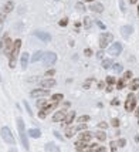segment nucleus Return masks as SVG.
I'll list each match as a JSON object with an SVG mask.
<instances>
[{"mask_svg":"<svg viewBox=\"0 0 139 152\" xmlns=\"http://www.w3.org/2000/svg\"><path fill=\"white\" fill-rule=\"evenodd\" d=\"M11 47H13V43H11L9 34H4V36H3V39H1V41H0V54L10 55Z\"/></svg>","mask_w":139,"mask_h":152,"instance_id":"nucleus-1","label":"nucleus"},{"mask_svg":"<svg viewBox=\"0 0 139 152\" xmlns=\"http://www.w3.org/2000/svg\"><path fill=\"white\" fill-rule=\"evenodd\" d=\"M20 47H22V40H16L13 43V47H11V51H10V63H9V65H10L11 68L16 65V58L19 55Z\"/></svg>","mask_w":139,"mask_h":152,"instance_id":"nucleus-2","label":"nucleus"},{"mask_svg":"<svg viewBox=\"0 0 139 152\" xmlns=\"http://www.w3.org/2000/svg\"><path fill=\"white\" fill-rule=\"evenodd\" d=\"M17 128H19V134H20V139L24 146V149H29V141H27V135H26V128H24V121L22 118H17Z\"/></svg>","mask_w":139,"mask_h":152,"instance_id":"nucleus-3","label":"nucleus"},{"mask_svg":"<svg viewBox=\"0 0 139 152\" xmlns=\"http://www.w3.org/2000/svg\"><path fill=\"white\" fill-rule=\"evenodd\" d=\"M135 107H136V97L133 94H128L126 101H125V109L128 112H132L135 109Z\"/></svg>","mask_w":139,"mask_h":152,"instance_id":"nucleus-4","label":"nucleus"},{"mask_svg":"<svg viewBox=\"0 0 139 152\" xmlns=\"http://www.w3.org/2000/svg\"><path fill=\"white\" fill-rule=\"evenodd\" d=\"M1 138L7 142V144H13V145L16 144V141H14V137H13L11 131L9 130V127H3V128H1Z\"/></svg>","mask_w":139,"mask_h":152,"instance_id":"nucleus-5","label":"nucleus"},{"mask_svg":"<svg viewBox=\"0 0 139 152\" xmlns=\"http://www.w3.org/2000/svg\"><path fill=\"white\" fill-rule=\"evenodd\" d=\"M55 61H57V54L55 53L47 51V53L43 54V63L45 65H53V64H55Z\"/></svg>","mask_w":139,"mask_h":152,"instance_id":"nucleus-6","label":"nucleus"},{"mask_svg":"<svg viewBox=\"0 0 139 152\" xmlns=\"http://www.w3.org/2000/svg\"><path fill=\"white\" fill-rule=\"evenodd\" d=\"M112 39H114V36H112L111 33H104V34H101V37H99V47H101V48H105L108 44L112 41Z\"/></svg>","mask_w":139,"mask_h":152,"instance_id":"nucleus-7","label":"nucleus"},{"mask_svg":"<svg viewBox=\"0 0 139 152\" xmlns=\"http://www.w3.org/2000/svg\"><path fill=\"white\" fill-rule=\"evenodd\" d=\"M47 95H50V92H48V90H45V88H36V90H33L31 91V97L33 98H43V97H47Z\"/></svg>","mask_w":139,"mask_h":152,"instance_id":"nucleus-8","label":"nucleus"},{"mask_svg":"<svg viewBox=\"0 0 139 152\" xmlns=\"http://www.w3.org/2000/svg\"><path fill=\"white\" fill-rule=\"evenodd\" d=\"M121 51H122V44L121 43H114L108 50V53L111 55H119Z\"/></svg>","mask_w":139,"mask_h":152,"instance_id":"nucleus-9","label":"nucleus"},{"mask_svg":"<svg viewBox=\"0 0 139 152\" xmlns=\"http://www.w3.org/2000/svg\"><path fill=\"white\" fill-rule=\"evenodd\" d=\"M34 34H36V37H37V39H40V40H41V41H44V43H48V41H51V36H50L48 33L37 30Z\"/></svg>","mask_w":139,"mask_h":152,"instance_id":"nucleus-10","label":"nucleus"},{"mask_svg":"<svg viewBox=\"0 0 139 152\" xmlns=\"http://www.w3.org/2000/svg\"><path fill=\"white\" fill-rule=\"evenodd\" d=\"M55 80H53V78H47V80H43L41 81V87L45 88V90H50V88L55 87Z\"/></svg>","mask_w":139,"mask_h":152,"instance_id":"nucleus-11","label":"nucleus"},{"mask_svg":"<svg viewBox=\"0 0 139 152\" xmlns=\"http://www.w3.org/2000/svg\"><path fill=\"white\" fill-rule=\"evenodd\" d=\"M91 139H92V134H91L89 131H85V132H81V134H80V141L88 144Z\"/></svg>","mask_w":139,"mask_h":152,"instance_id":"nucleus-12","label":"nucleus"},{"mask_svg":"<svg viewBox=\"0 0 139 152\" xmlns=\"http://www.w3.org/2000/svg\"><path fill=\"white\" fill-rule=\"evenodd\" d=\"M65 115H67V112L65 111H58V112H55L53 117V121L54 122H60V121H64Z\"/></svg>","mask_w":139,"mask_h":152,"instance_id":"nucleus-13","label":"nucleus"},{"mask_svg":"<svg viewBox=\"0 0 139 152\" xmlns=\"http://www.w3.org/2000/svg\"><path fill=\"white\" fill-rule=\"evenodd\" d=\"M74 120H75V112H74V111H70V114H67V115H65L64 124H63V125H64V127H67L68 124H71Z\"/></svg>","mask_w":139,"mask_h":152,"instance_id":"nucleus-14","label":"nucleus"},{"mask_svg":"<svg viewBox=\"0 0 139 152\" xmlns=\"http://www.w3.org/2000/svg\"><path fill=\"white\" fill-rule=\"evenodd\" d=\"M45 152H60V149H58V146L54 142H48L45 145Z\"/></svg>","mask_w":139,"mask_h":152,"instance_id":"nucleus-15","label":"nucleus"},{"mask_svg":"<svg viewBox=\"0 0 139 152\" xmlns=\"http://www.w3.org/2000/svg\"><path fill=\"white\" fill-rule=\"evenodd\" d=\"M132 32H133V29H132L131 26H124V27L121 29V34H122L124 37H128V36H131Z\"/></svg>","mask_w":139,"mask_h":152,"instance_id":"nucleus-16","label":"nucleus"},{"mask_svg":"<svg viewBox=\"0 0 139 152\" xmlns=\"http://www.w3.org/2000/svg\"><path fill=\"white\" fill-rule=\"evenodd\" d=\"M89 9L92 11H95V13H102V11H104V6H102L101 3H95V4H91Z\"/></svg>","mask_w":139,"mask_h":152,"instance_id":"nucleus-17","label":"nucleus"},{"mask_svg":"<svg viewBox=\"0 0 139 152\" xmlns=\"http://www.w3.org/2000/svg\"><path fill=\"white\" fill-rule=\"evenodd\" d=\"M20 63H22V68H23V70H26V68H27V65H29V54H27V53H24V54L22 55Z\"/></svg>","mask_w":139,"mask_h":152,"instance_id":"nucleus-18","label":"nucleus"},{"mask_svg":"<svg viewBox=\"0 0 139 152\" xmlns=\"http://www.w3.org/2000/svg\"><path fill=\"white\" fill-rule=\"evenodd\" d=\"M43 54H44V53L41 51V50L36 51V53L33 54V57H31V61H33V63H36V61H40V60L43 58Z\"/></svg>","mask_w":139,"mask_h":152,"instance_id":"nucleus-19","label":"nucleus"},{"mask_svg":"<svg viewBox=\"0 0 139 152\" xmlns=\"http://www.w3.org/2000/svg\"><path fill=\"white\" fill-rule=\"evenodd\" d=\"M13 7H14V3L13 1H7L4 6H3V13L6 14V13H10L13 10Z\"/></svg>","mask_w":139,"mask_h":152,"instance_id":"nucleus-20","label":"nucleus"},{"mask_svg":"<svg viewBox=\"0 0 139 152\" xmlns=\"http://www.w3.org/2000/svg\"><path fill=\"white\" fill-rule=\"evenodd\" d=\"M29 135L31 137V138H40L41 137V132L38 128H33V130L29 131Z\"/></svg>","mask_w":139,"mask_h":152,"instance_id":"nucleus-21","label":"nucleus"},{"mask_svg":"<svg viewBox=\"0 0 139 152\" xmlns=\"http://www.w3.org/2000/svg\"><path fill=\"white\" fill-rule=\"evenodd\" d=\"M95 137L98 141H105V139H107V134H105L104 131H98L95 134Z\"/></svg>","mask_w":139,"mask_h":152,"instance_id":"nucleus-22","label":"nucleus"},{"mask_svg":"<svg viewBox=\"0 0 139 152\" xmlns=\"http://www.w3.org/2000/svg\"><path fill=\"white\" fill-rule=\"evenodd\" d=\"M129 88H131L132 91L138 90V88H139V78H135V80H132V83L129 84Z\"/></svg>","mask_w":139,"mask_h":152,"instance_id":"nucleus-23","label":"nucleus"},{"mask_svg":"<svg viewBox=\"0 0 139 152\" xmlns=\"http://www.w3.org/2000/svg\"><path fill=\"white\" fill-rule=\"evenodd\" d=\"M75 148H77L78 151H82V149H87V142H82V141L75 142Z\"/></svg>","mask_w":139,"mask_h":152,"instance_id":"nucleus-24","label":"nucleus"},{"mask_svg":"<svg viewBox=\"0 0 139 152\" xmlns=\"http://www.w3.org/2000/svg\"><path fill=\"white\" fill-rule=\"evenodd\" d=\"M77 127H74V128H70V130H67V132H65V137L67 138H71V137H74V134L77 132Z\"/></svg>","mask_w":139,"mask_h":152,"instance_id":"nucleus-25","label":"nucleus"},{"mask_svg":"<svg viewBox=\"0 0 139 152\" xmlns=\"http://www.w3.org/2000/svg\"><path fill=\"white\" fill-rule=\"evenodd\" d=\"M61 99H63V94H55V95L51 97V102H58Z\"/></svg>","mask_w":139,"mask_h":152,"instance_id":"nucleus-26","label":"nucleus"},{"mask_svg":"<svg viewBox=\"0 0 139 152\" xmlns=\"http://www.w3.org/2000/svg\"><path fill=\"white\" fill-rule=\"evenodd\" d=\"M102 67H104V68H109V67H112V60H109V58L104 60V61H102Z\"/></svg>","mask_w":139,"mask_h":152,"instance_id":"nucleus-27","label":"nucleus"},{"mask_svg":"<svg viewBox=\"0 0 139 152\" xmlns=\"http://www.w3.org/2000/svg\"><path fill=\"white\" fill-rule=\"evenodd\" d=\"M124 87H125V80H124V78H121V80L117 83V88H118V90H122Z\"/></svg>","mask_w":139,"mask_h":152,"instance_id":"nucleus-28","label":"nucleus"},{"mask_svg":"<svg viewBox=\"0 0 139 152\" xmlns=\"http://www.w3.org/2000/svg\"><path fill=\"white\" fill-rule=\"evenodd\" d=\"M84 26H85L87 30L91 29V19H89V17H85V19H84Z\"/></svg>","mask_w":139,"mask_h":152,"instance_id":"nucleus-29","label":"nucleus"},{"mask_svg":"<svg viewBox=\"0 0 139 152\" xmlns=\"http://www.w3.org/2000/svg\"><path fill=\"white\" fill-rule=\"evenodd\" d=\"M112 68H114L115 73H121L122 71V65L121 64H112Z\"/></svg>","mask_w":139,"mask_h":152,"instance_id":"nucleus-30","label":"nucleus"},{"mask_svg":"<svg viewBox=\"0 0 139 152\" xmlns=\"http://www.w3.org/2000/svg\"><path fill=\"white\" fill-rule=\"evenodd\" d=\"M87 121H89V117H88V115H82V117L78 118V122H80V124H84Z\"/></svg>","mask_w":139,"mask_h":152,"instance_id":"nucleus-31","label":"nucleus"},{"mask_svg":"<svg viewBox=\"0 0 139 152\" xmlns=\"http://www.w3.org/2000/svg\"><path fill=\"white\" fill-rule=\"evenodd\" d=\"M107 83L108 84H109V85H114V84H115V83H117V81H115V77H107Z\"/></svg>","mask_w":139,"mask_h":152,"instance_id":"nucleus-32","label":"nucleus"},{"mask_svg":"<svg viewBox=\"0 0 139 152\" xmlns=\"http://www.w3.org/2000/svg\"><path fill=\"white\" fill-rule=\"evenodd\" d=\"M24 107H26V109H27V112H29V114L33 117V111H31V108H30V105H29V102H27V101H24Z\"/></svg>","mask_w":139,"mask_h":152,"instance_id":"nucleus-33","label":"nucleus"},{"mask_svg":"<svg viewBox=\"0 0 139 152\" xmlns=\"http://www.w3.org/2000/svg\"><path fill=\"white\" fill-rule=\"evenodd\" d=\"M131 77H132V71H126V73L124 74V80L126 81V80H129Z\"/></svg>","mask_w":139,"mask_h":152,"instance_id":"nucleus-34","label":"nucleus"},{"mask_svg":"<svg viewBox=\"0 0 139 152\" xmlns=\"http://www.w3.org/2000/svg\"><path fill=\"white\" fill-rule=\"evenodd\" d=\"M84 54H85L87 57H91V55H92V51H91V48H85V50H84Z\"/></svg>","mask_w":139,"mask_h":152,"instance_id":"nucleus-35","label":"nucleus"},{"mask_svg":"<svg viewBox=\"0 0 139 152\" xmlns=\"http://www.w3.org/2000/svg\"><path fill=\"white\" fill-rule=\"evenodd\" d=\"M67 24H68V19H63V20L60 22V26H61V27H65Z\"/></svg>","mask_w":139,"mask_h":152,"instance_id":"nucleus-36","label":"nucleus"},{"mask_svg":"<svg viewBox=\"0 0 139 152\" xmlns=\"http://www.w3.org/2000/svg\"><path fill=\"white\" fill-rule=\"evenodd\" d=\"M98 127H99L101 130H105L108 125H107V122H99V124H98Z\"/></svg>","mask_w":139,"mask_h":152,"instance_id":"nucleus-37","label":"nucleus"},{"mask_svg":"<svg viewBox=\"0 0 139 152\" xmlns=\"http://www.w3.org/2000/svg\"><path fill=\"white\" fill-rule=\"evenodd\" d=\"M55 74V70H48L47 73H45V76L47 77H51V76H54Z\"/></svg>","mask_w":139,"mask_h":152,"instance_id":"nucleus-38","label":"nucleus"},{"mask_svg":"<svg viewBox=\"0 0 139 152\" xmlns=\"http://www.w3.org/2000/svg\"><path fill=\"white\" fill-rule=\"evenodd\" d=\"M96 24H98V27H99V29H102V30H105V29H107V27H105V24H104V23H101L99 20L96 22Z\"/></svg>","mask_w":139,"mask_h":152,"instance_id":"nucleus-39","label":"nucleus"},{"mask_svg":"<svg viewBox=\"0 0 139 152\" xmlns=\"http://www.w3.org/2000/svg\"><path fill=\"white\" fill-rule=\"evenodd\" d=\"M111 152H117V145H115V142H111Z\"/></svg>","mask_w":139,"mask_h":152,"instance_id":"nucleus-40","label":"nucleus"},{"mask_svg":"<svg viewBox=\"0 0 139 152\" xmlns=\"http://www.w3.org/2000/svg\"><path fill=\"white\" fill-rule=\"evenodd\" d=\"M77 130H78V131H81V130H87V125H85V124H80V125L77 127Z\"/></svg>","mask_w":139,"mask_h":152,"instance_id":"nucleus-41","label":"nucleus"},{"mask_svg":"<svg viewBox=\"0 0 139 152\" xmlns=\"http://www.w3.org/2000/svg\"><path fill=\"white\" fill-rule=\"evenodd\" d=\"M77 9H78V10H81V11L85 10V7H84V6H82L81 3H77Z\"/></svg>","mask_w":139,"mask_h":152,"instance_id":"nucleus-42","label":"nucleus"},{"mask_svg":"<svg viewBox=\"0 0 139 152\" xmlns=\"http://www.w3.org/2000/svg\"><path fill=\"white\" fill-rule=\"evenodd\" d=\"M95 152H105V148H104V146H96Z\"/></svg>","mask_w":139,"mask_h":152,"instance_id":"nucleus-43","label":"nucleus"},{"mask_svg":"<svg viewBox=\"0 0 139 152\" xmlns=\"http://www.w3.org/2000/svg\"><path fill=\"white\" fill-rule=\"evenodd\" d=\"M89 85H91V80H87L84 83V88H89Z\"/></svg>","mask_w":139,"mask_h":152,"instance_id":"nucleus-44","label":"nucleus"},{"mask_svg":"<svg viewBox=\"0 0 139 152\" xmlns=\"http://www.w3.org/2000/svg\"><path fill=\"white\" fill-rule=\"evenodd\" d=\"M125 144H126L125 139H119V142H118V145H119V146H125Z\"/></svg>","mask_w":139,"mask_h":152,"instance_id":"nucleus-45","label":"nucleus"},{"mask_svg":"<svg viewBox=\"0 0 139 152\" xmlns=\"http://www.w3.org/2000/svg\"><path fill=\"white\" fill-rule=\"evenodd\" d=\"M4 19H6V16H4V13H0V24L4 22Z\"/></svg>","mask_w":139,"mask_h":152,"instance_id":"nucleus-46","label":"nucleus"},{"mask_svg":"<svg viewBox=\"0 0 139 152\" xmlns=\"http://www.w3.org/2000/svg\"><path fill=\"white\" fill-rule=\"evenodd\" d=\"M112 125H114V127H118V125H119V121H118L117 118H114V120H112Z\"/></svg>","mask_w":139,"mask_h":152,"instance_id":"nucleus-47","label":"nucleus"},{"mask_svg":"<svg viewBox=\"0 0 139 152\" xmlns=\"http://www.w3.org/2000/svg\"><path fill=\"white\" fill-rule=\"evenodd\" d=\"M54 137H57L58 139H61V141H63V137H61V135H60V134H58L57 131H54Z\"/></svg>","mask_w":139,"mask_h":152,"instance_id":"nucleus-48","label":"nucleus"},{"mask_svg":"<svg viewBox=\"0 0 139 152\" xmlns=\"http://www.w3.org/2000/svg\"><path fill=\"white\" fill-rule=\"evenodd\" d=\"M45 115H47V114H45L44 111H40V112H38V117H40V118H45Z\"/></svg>","mask_w":139,"mask_h":152,"instance_id":"nucleus-49","label":"nucleus"},{"mask_svg":"<svg viewBox=\"0 0 139 152\" xmlns=\"http://www.w3.org/2000/svg\"><path fill=\"white\" fill-rule=\"evenodd\" d=\"M96 57H98V58H99V60H101V58H102V57H104V51H102V50H101V51H99V53H98V54H96Z\"/></svg>","mask_w":139,"mask_h":152,"instance_id":"nucleus-50","label":"nucleus"},{"mask_svg":"<svg viewBox=\"0 0 139 152\" xmlns=\"http://www.w3.org/2000/svg\"><path fill=\"white\" fill-rule=\"evenodd\" d=\"M44 102H45V101H44V99H40V101H38V102H37V105H38V107H40V108H41V105H44Z\"/></svg>","mask_w":139,"mask_h":152,"instance_id":"nucleus-51","label":"nucleus"},{"mask_svg":"<svg viewBox=\"0 0 139 152\" xmlns=\"http://www.w3.org/2000/svg\"><path fill=\"white\" fill-rule=\"evenodd\" d=\"M80 152H92V149L91 148H87V149H82V151H80Z\"/></svg>","mask_w":139,"mask_h":152,"instance_id":"nucleus-52","label":"nucleus"},{"mask_svg":"<svg viewBox=\"0 0 139 152\" xmlns=\"http://www.w3.org/2000/svg\"><path fill=\"white\" fill-rule=\"evenodd\" d=\"M118 104H119V101H118V99H114V101H112V105H118Z\"/></svg>","mask_w":139,"mask_h":152,"instance_id":"nucleus-53","label":"nucleus"},{"mask_svg":"<svg viewBox=\"0 0 139 152\" xmlns=\"http://www.w3.org/2000/svg\"><path fill=\"white\" fill-rule=\"evenodd\" d=\"M98 88H104V83H99L98 84Z\"/></svg>","mask_w":139,"mask_h":152,"instance_id":"nucleus-54","label":"nucleus"},{"mask_svg":"<svg viewBox=\"0 0 139 152\" xmlns=\"http://www.w3.org/2000/svg\"><path fill=\"white\" fill-rule=\"evenodd\" d=\"M107 91H112V85H108V87H107Z\"/></svg>","mask_w":139,"mask_h":152,"instance_id":"nucleus-55","label":"nucleus"},{"mask_svg":"<svg viewBox=\"0 0 139 152\" xmlns=\"http://www.w3.org/2000/svg\"><path fill=\"white\" fill-rule=\"evenodd\" d=\"M136 1H138V0H131V3H132V4H135Z\"/></svg>","mask_w":139,"mask_h":152,"instance_id":"nucleus-56","label":"nucleus"},{"mask_svg":"<svg viewBox=\"0 0 139 152\" xmlns=\"http://www.w3.org/2000/svg\"><path fill=\"white\" fill-rule=\"evenodd\" d=\"M10 152H17V149H16V148H13V149H10Z\"/></svg>","mask_w":139,"mask_h":152,"instance_id":"nucleus-57","label":"nucleus"},{"mask_svg":"<svg viewBox=\"0 0 139 152\" xmlns=\"http://www.w3.org/2000/svg\"><path fill=\"white\" fill-rule=\"evenodd\" d=\"M136 117H138V118H139V108L136 109Z\"/></svg>","mask_w":139,"mask_h":152,"instance_id":"nucleus-58","label":"nucleus"},{"mask_svg":"<svg viewBox=\"0 0 139 152\" xmlns=\"http://www.w3.org/2000/svg\"><path fill=\"white\" fill-rule=\"evenodd\" d=\"M85 1H94V0H85Z\"/></svg>","mask_w":139,"mask_h":152,"instance_id":"nucleus-59","label":"nucleus"},{"mask_svg":"<svg viewBox=\"0 0 139 152\" xmlns=\"http://www.w3.org/2000/svg\"><path fill=\"white\" fill-rule=\"evenodd\" d=\"M138 14H139V4H138Z\"/></svg>","mask_w":139,"mask_h":152,"instance_id":"nucleus-60","label":"nucleus"},{"mask_svg":"<svg viewBox=\"0 0 139 152\" xmlns=\"http://www.w3.org/2000/svg\"><path fill=\"white\" fill-rule=\"evenodd\" d=\"M0 33H1V26H0Z\"/></svg>","mask_w":139,"mask_h":152,"instance_id":"nucleus-61","label":"nucleus"},{"mask_svg":"<svg viewBox=\"0 0 139 152\" xmlns=\"http://www.w3.org/2000/svg\"><path fill=\"white\" fill-rule=\"evenodd\" d=\"M0 81H1V77H0Z\"/></svg>","mask_w":139,"mask_h":152,"instance_id":"nucleus-62","label":"nucleus"},{"mask_svg":"<svg viewBox=\"0 0 139 152\" xmlns=\"http://www.w3.org/2000/svg\"><path fill=\"white\" fill-rule=\"evenodd\" d=\"M138 98H139V94H138Z\"/></svg>","mask_w":139,"mask_h":152,"instance_id":"nucleus-63","label":"nucleus"}]
</instances>
